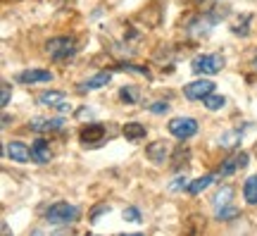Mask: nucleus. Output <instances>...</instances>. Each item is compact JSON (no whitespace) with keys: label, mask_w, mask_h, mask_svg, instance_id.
Returning <instances> with one entry per match:
<instances>
[{"label":"nucleus","mask_w":257,"mask_h":236,"mask_svg":"<svg viewBox=\"0 0 257 236\" xmlns=\"http://www.w3.org/2000/svg\"><path fill=\"white\" fill-rule=\"evenodd\" d=\"M214 215H217V219H221V222H229V219H236L240 215L238 212V208H236V205H224V208H217V212H214Z\"/></svg>","instance_id":"obj_21"},{"label":"nucleus","mask_w":257,"mask_h":236,"mask_svg":"<svg viewBox=\"0 0 257 236\" xmlns=\"http://www.w3.org/2000/svg\"><path fill=\"white\" fill-rule=\"evenodd\" d=\"M167 110H169V103H162V100H157V103L150 105V112H153V115H162Z\"/></svg>","instance_id":"obj_26"},{"label":"nucleus","mask_w":257,"mask_h":236,"mask_svg":"<svg viewBox=\"0 0 257 236\" xmlns=\"http://www.w3.org/2000/svg\"><path fill=\"white\" fill-rule=\"evenodd\" d=\"M124 219H126V222L138 224V222H141V212H138V208H126V210H124Z\"/></svg>","instance_id":"obj_25"},{"label":"nucleus","mask_w":257,"mask_h":236,"mask_svg":"<svg viewBox=\"0 0 257 236\" xmlns=\"http://www.w3.org/2000/svg\"><path fill=\"white\" fill-rule=\"evenodd\" d=\"M105 136H107V129L102 127V124H91V127H83L81 129L79 141H81L86 148H95V145L100 143Z\"/></svg>","instance_id":"obj_6"},{"label":"nucleus","mask_w":257,"mask_h":236,"mask_svg":"<svg viewBox=\"0 0 257 236\" xmlns=\"http://www.w3.org/2000/svg\"><path fill=\"white\" fill-rule=\"evenodd\" d=\"M8 103H10V84L3 82V98H0V105L8 108Z\"/></svg>","instance_id":"obj_28"},{"label":"nucleus","mask_w":257,"mask_h":236,"mask_svg":"<svg viewBox=\"0 0 257 236\" xmlns=\"http://www.w3.org/2000/svg\"><path fill=\"white\" fill-rule=\"evenodd\" d=\"M46 53L55 60V62H62V60H69L74 53H76V41L69 36H57L50 38L46 43Z\"/></svg>","instance_id":"obj_2"},{"label":"nucleus","mask_w":257,"mask_h":236,"mask_svg":"<svg viewBox=\"0 0 257 236\" xmlns=\"http://www.w3.org/2000/svg\"><path fill=\"white\" fill-rule=\"evenodd\" d=\"M91 115H93L91 110H79V112H76V117H79V119H83V117H91Z\"/></svg>","instance_id":"obj_30"},{"label":"nucleus","mask_w":257,"mask_h":236,"mask_svg":"<svg viewBox=\"0 0 257 236\" xmlns=\"http://www.w3.org/2000/svg\"><path fill=\"white\" fill-rule=\"evenodd\" d=\"M188 158H191V150L184 148V145H179V148H176V153H174V158H172V167L179 170L184 163H188Z\"/></svg>","instance_id":"obj_23"},{"label":"nucleus","mask_w":257,"mask_h":236,"mask_svg":"<svg viewBox=\"0 0 257 236\" xmlns=\"http://www.w3.org/2000/svg\"><path fill=\"white\" fill-rule=\"evenodd\" d=\"M119 98L124 100V103H128V105H134V103L141 100V89H138V86H121Z\"/></svg>","instance_id":"obj_19"},{"label":"nucleus","mask_w":257,"mask_h":236,"mask_svg":"<svg viewBox=\"0 0 257 236\" xmlns=\"http://www.w3.org/2000/svg\"><path fill=\"white\" fill-rule=\"evenodd\" d=\"M107 210H110L107 205H98V208H95V210L91 212V222H95V219H98V215H102V212H107Z\"/></svg>","instance_id":"obj_29"},{"label":"nucleus","mask_w":257,"mask_h":236,"mask_svg":"<svg viewBox=\"0 0 257 236\" xmlns=\"http://www.w3.org/2000/svg\"><path fill=\"white\" fill-rule=\"evenodd\" d=\"M202 105H205L207 110H221L224 105H226V98L219 96V93H210V96L202 98Z\"/></svg>","instance_id":"obj_20"},{"label":"nucleus","mask_w":257,"mask_h":236,"mask_svg":"<svg viewBox=\"0 0 257 236\" xmlns=\"http://www.w3.org/2000/svg\"><path fill=\"white\" fill-rule=\"evenodd\" d=\"M240 129H236V131H229V134H224V136L219 138V143H221V148H236L238 145V141H240Z\"/></svg>","instance_id":"obj_22"},{"label":"nucleus","mask_w":257,"mask_h":236,"mask_svg":"<svg viewBox=\"0 0 257 236\" xmlns=\"http://www.w3.org/2000/svg\"><path fill=\"white\" fill-rule=\"evenodd\" d=\"M76 217H79V208L72 205V203H64V200L53 203V205L46 210V222L53 224V227H67V224H72Z\"/></svg>","instance_id":"obj_1"},{"label":"nucleus","mask_w":257,"mask_h":236,"mask_svg":"<svg viewBox=\"0 0 257 236\" xmlns=\"http://www.w3.org/2000/svg\"><path fill=\"white\" fill-rule=\"evenodd\" d=\"M214 174H205V177H200V179H195V182L188 184V193H193V196H198V193H202V191L207 189L210 184H214Z\"/></svg>","instance_id":"obj_16"},{"label":"nucleus","mask_w":257,"mask_h":236,"mask_svg":"<svg viewBox=\"0 0 257 236\" xmlns=\"http://www.w3.org/2000/svg\"><path fill=\"white\" fill-rule=\"evenodd\" d=\"M243 198L250 205H257V174H252L250 179H245L243 184Z\"/></svg>","instance_id":"obj_15"},{"label":"nucleus","mask_w":257,"mask_h":236,"mask_svg":"<svg viewBox=\"0 0 257 236\" xmlns=\"http://www.w3.org/2000/svg\"><path fill=\"white\" fill-rule=\"evenodd\" d=\"M112 82V74L110 72H100L91 76V79H86L83 84H79V91L86 93V91H95V89H102V86H107Z\"/></svg>","instance_id":"obj_13"},{"label":"nucleus","mask_w":257,"mask_h":236,"mask_svg":"<svg viewBox=\"0 0 257 236\" xmlns=\"http://www.w3.org/2000/svg\"><path fill=\"white\" fill-rule=\"evenodd\" d=\"M38 103H41V105L57 108L60 103H64V93H60V91H46V93H41V96H38Z\"/></svg>","instance_id":"obj_17"},{"label":"nucleus","mask_w":257,"mask_h":236,"mask_svg":"<svg viewBox=\"0 0 257 236\" xmlns=\"http://www.w3.org/2000/svg\"><path fill=\"white\" fill-rule=\"evenodd\" d=\"M191 69L195 74H217L224 69V57L219 53L212 55H195L191 62Z\"/></svg>","instance_id":"obj_3"},{"label":"nucleus","mask_w":257,"mask_h":236,"mask_svg":"<svg viewBox=\"0 0 257 236\" xmlns=\"http://www.w3.org/2000/svg\"><path fill=\"white\" fill-rule=\"evenodd\" d=\"M8 148H5V153L15 160V163H29L31 160V148H29L27 143H22V141H10V143H5Z\"/></svg>","instance_id":"obj_10"},{"label":"nucleus","mask_w":257,"mask_h":236,"mask_svg":"<svg viewBox=\"0 0 257 236\" xmlns=\"http://www.w3.org/2000/svg\"><path fill=\"white\" fill-rule=\"evenodd\" d=\"M231 198H233V189L231 186H224V189L217 191V196L212 198V205H214V210L217 208H224V205H229Z\"/></svg>","instance_id":"obj_18"},{"label":"nucleus","mask_w":257,"mask_h":236,"mask_svg":"<svg viewBox=\"0 0 257 236\" xmlns=\"http://www.w3.org/2000/svg\"><path fill=\"white\" fill-rule=\"evenodd\" d=\"M146 127L143 124H138V122H126L124 124V136L126 141H141V138H146Z\"/></svg>","instance_id":"obj_14"},{"label":"nucleus","mask_w":257,"mask_h":236,"mask_svg":"<svg viewBox=\"0 0 257 236\" xmlns=\"http://www.w3.org/2000/svg\"><path fill=\"white\" fill-rule=\"evenodd\" d=\"M169 134L176 138H181V141H186V138H191L198 134V119L193 117H174L172 122H169Z\"/></svg>","instance_id":"obj_4"},{"label":"nucleus","mask_w":257,"mask_h":236,"mask_svg":"<svg viewBox=\"0 0 257 236\" xmlns=\"http://www.w3.org/2000/svg\"><path fill=\"white\" fill-rule=\"evenodd\" d=\"M255 67H257V55H255Z\"/></svg>","instance_id":"obj_32"},{"label":"nucleus","mask_w":257,"mask_h":236,"mask_svg":"<svg viewBox=\"0 0 257 236\" xmlns=\"http://www.w3.org/2000/svg\"><path fill=\"white\" fill-rule=\"evenodd\" d=\"M248 22H250V15H245V19H243V24H233V34L236 36H248Z\"/></svg>","instance_id":"obj_24"},{"label":"nucleus","mask_w":257,"mask_h":236,"mask_svg":"<svg viewBox=\"0 0 257 236\" xmlns=\"http://www.w3.org/2000/svg\"><path fill=\"white\" fill-rule=\"evenodd\" d=\"M172 191H181V189H188V179L186 177H179V179H174L172 182V186H169Z\"/></svg>","instance_id":"obj_27"},{"label":"nucleus","mask_w":257,"mask_h":236,"mask_svg":"<svg viewBox=\"0 0 257 236\" xmlns=\"http://www.w3.org/2000/svg\"><path fill=\"white\" fill-rule=\"evenodd\" d=\"M50 158H53V150H50V145H48L46 138H38L31 143V160L38 165H46L50 163Z\"/></svg>","instance_id":"obj_11"},{"label":"nucleus","mask_w":257,"mask_h":236,"mask_svg":"<svg viewBox=\"0 0 257 236\" xmlns=\"http://www.w3.org/2000/svg\"><path fill=\"white\" fill-rule=\"evenodd\" d=\"M17 79L22 84H46L53 82V72H48V69H24V72L17 74Z\"/></svg>","instance_id":"obj_12"},{"label":"nucleus","mask_w":257,"mask_h":236,"mask_svg":"<svg viewBox=\"0 0 257 236\" xmlns=\"http://www.w3.org/2000/svg\"><path fill=\"white\" fill-rule=\"evenodd\" d=\"M146 158L150 160L153 165H165L169 160V143L165 141H155L146 148Z\"/></svg>","instance_id":"obj_8"},{"label":"nucleus","mask_w":257,"mask_h":236,"mask_svg":"<svg viewBox=\"0 0 257 236\" xmlns=\"http://www.w3.org/2000/svg\"><path fill=\"white\" fill-rule=\"evenodd\" d=\"M64 127V119L55 117V119H46V117H34L29 122V129L31 131H38V134H50V131H60Z\"/></svg>","instance_id":"obj_7"},{"label":"nucleus","mask_w":257,"mask_h":236,"mask_svg":"<svg viewBox=\"0 0 257 236\" xmlns=\"http://www.w3.org/2000/svg\"><path fill=\"white\" fill-rule=\"evenodd\" d=\"M210 93H214V82H210V79H198V82L184 86V96L188 100H202Z\"/></svg>","instance_id":"obj_5"},{"label":"nucleus","mask_w":257,"mask_h":236,"mask_svg":"<svg viewBox=\"0 0 257 236\" xmlns=\"http://www.w3.org/2000/svg\"><path fill=\"white\" fill-rule=\"evenodd\" d=\"M186 3H191V5H198V3H202V0H186Z\"/></svg>","instance_id":"obj_31"},{"label":"nucleus","mask_w":257,"mask_h":236,"mask_svg":"<svg viewBox=\"0 0 257 236\" xmlns=\"http://www.w3.org/2000/svg\"><path fill=\"white\" fill-rule=\"evenodd\" d=\"M248 153H236L231 155V158H226L224 163H221L219 167V174L221 177H229V174H233L236 170H243V167H248Z\"/></svg>","instance_id":"obj_9"}]
</instances>
